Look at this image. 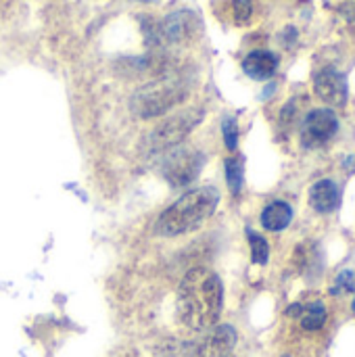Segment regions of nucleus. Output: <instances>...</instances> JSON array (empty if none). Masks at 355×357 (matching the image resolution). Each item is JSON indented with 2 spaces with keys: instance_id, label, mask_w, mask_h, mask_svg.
I'll use <instances>...</instances> for the list:
<instances>
[{
  "instance_id": "10",
  "label": "nucleus",
  "mask_w": 355,
  "mask_h": 357,
  "mask_svg": "<svg viewBox=\"0 0 355 357\" xmlns=\"http://www.w3.org/2000/svg\"><path fill=\"white\" fill-rule=\"evenodd\" d=\"M310 203L318 213H331L341 205V190L333 180H320L310 190Z\"/></svg>"
},
{
  "instance_id": "12",
  "label": "nucleus",
  "mask_w": 355,
  "mask_h": 357,
  "mask_svg": "<svg viewBox=\"0 0 355 357\" xmlns=\"http://www.w3.org/2000/svg\"><path fill=\"white\" fill-rule=\"evenodd\" d=\"M293 220V209L285 201H274L262 211V224L270 232H280L285 230Z\"/></svg>"
},
{
  "instance_id": "3",
  "label": "nucleus",
  "mask_w": 355,
  "mask_h": 357,
  "mask_svg": "<svg viewBox=\"0 0 355 357\" xmlns=\"http://www.w3.org/2000/svg\"><path fill=\"white\" fill-rule=\"evenodd\" d=\"M186 94L188 88L180 79H159L140 88L132 96L130 107L138 117L153 119L169 113L176 105H180L186 98Z\"/></svg>"
},
{
  "instance_id": "9",
  "label": "nucleus",
  "mask_w": 355,
  "mask_h": 357,
  "mask_svg": "<svg viewBox=\"0 0 355 357\" xmlns=\"http://www.w3.org/2000/svg\"><path fill=\"white\" fill-rule=\"evenodd\" d=\"M316 94L331 107L343 109L347 105V79L337 69H322L316 79Z\"/></svg>"
},
{
  "instance_id": "4",
  "label": "nucleus",
  "mask_w": 355,
  "mask_h": 357,
  "mask_svg": "<svg viewBox=\"0 0 355 357\" xmlns=\"http://www.w3.org/2000/svg\"><path fill=\"white\" fill-rule=\"evenodd\" d=\"M203 115L205 113L199 109H188V111H180V113L172 115L169 119H165L151 132L149 149L153 153H165V151L178 146L201 123Z\"/></svg>"
},
{
  "instance_id": "1",
  "label": "nucleus",
  "mask_w": 355,
  "mask_h": 357,
  "mask_svg": "<svg viewBox=\"0 0 355 357\" xmlns=\"http://www.w3.org/2000/svg\"><path fill=\"white\" fill-rule=\"evenodd\" d=\"M224 305V284L207 268L190 270L178 289V318L190 331H207L218 324Z\"/></svg>"
},
{
  "instance_id": "5",
  "label": "nucleus",
  "mask_w": 355,
  "mask_h": 357,
  "mask_svg": "<svg viewBox=\"0 0 355 357\" xmlns=\"http://www.w3.org/2000/svg\"><path fill=\"white\" fill-rule=\"evenodd\" d=\"M165 159L161 163V176L174 186L184 188L192 180H197L199 172L203 169L205 155L192 146H174L165 151Z\"/></svg>"
},
{
  "instance_id": "2",
  "label": "nucleus",
  "mask_w": 355,
  "mask_h": 357,
  "mask_svg": "<svg viewBox=\"0 0 355 357\" xmlns=\"http://www.w3.org/2000/svg\"><path fill=\"white\" fill-rule=\"evenodd\" d=\"M220 203V192L213 186H203L182 195L157 222V232L163 236H178L192 232L207 222Z\"/></svg>"
},
{
  "instance_id": "7",
  "label": "nucleus",
  "mask_w": 355,
  "mask_h": 357,
  "mask_svg": "<svg viewBox=\"0 0 355 357\" xmlns=\"http://www.w3.org/2000/svg\"><path fill=\"white\" fill-rule=\"evenodd\" d=\"M339 130L337 115L331 109H316L308 113L303 126H301V140L308 149L320 146L328 142Z\"/></svg>"
},
{
  "instance_id": "17",
  "label": "nucleus",
  "mask_w": 355,
  "mask_h": 357,
  "mask_svg": "<svg viewBox=\"0 0 355 357\" xmlns=\"http://www.w3.org/2000/svg\"><path fill=\"white\" fill-rule=\"evenodd\" d=\"M251 13H253L251 0H232V15H234V21L239 25L247 23L251 19Z\"/></svg>"
},
{
  "instance_id": "20",
  "label": "nucleus",
  "mask_w": 355,
  "mask_h": 357,
  "mask_svg": "<svg viewBox=\"0 0 355 357\" xmlns=\"http://www.w3.org/2000/svg\"><path fill=\"white\" fill-rule=\"evenodd\" d=\"M354 312H355V301H354Z\"/></svg>"
},
{
  "instance_id": "18",
  "label": "nucleus",
  "mask_w": 355,
  "mask_h": 357,
  "mask_svg": "<svg viewBox=\"0 0 355 357\" xmlns=\"http://www.w3.org/2000/svg\"><path fill=\"white\" fill-rule=\"evenodd\" d=\"M354 289H355V274L354 272H349V270H345V272H341V274H339V278H337V284H335L333 293L337 295L339 291H354Z\"/></svg>"
},
{
  "instance_id": "16",
  "label": "nucleus",
  "mask_w": 355,
  "mask_h": 357,
  "mask_svg": "<svg viewBox=\"0 0 355 357\" xmlns=\"http://www.w3.org/2000/svg\"><path fill=\"white\" fill-rule=\"evenodd\" d=\"M222 132H224V142H226L228 151H236V144H239V126H236V119L226 117L224 123H222Z\"/></svg>"
},
{
  "instance_id": "8",
  "label": "nucleus",
  "mask_w": 355,
  "mask_h": 357,
  "mask_svg": "<svg viewBox=\"0 0 355 357\" xmlns=\"http://www.w3.org/2000/svg\"><path fill=\"white\" fill-rule=\"evenodd\" d=\"M236 345V331L228 324L211 326L195 345V357H228Z\"/></svg>"
},
{
  "instance_id": "19",
  "label": "nucleus",
  "mask_w": 355,
  "mask_h": 357,
  "mask_svg": "<svg viewBox=\"0 0 355 357\" xmlns=\"http://www.w3.org/2000/svg\"><path fill=\"white\" fill-rule=\"evenodd\" d=\"M142 2H155V0H142Z\"/></svg>"
},
{
  "instance_id": "13",
  "label": "nucleus",
  "mask_w": 355,
  "mask_h": 357,
  "mask_svg": "<svg viewBox=\"0 0 355 357\" xmlns=\"http://www.w3.org/2000/svg\"><path fill=\"white\" fill-rule=\"evenodd\" d=\"M299 318H301V326L305 331H318L326 322V310H324V305L320 301H314V303L301 307Z\"/></svg>"
},
{
  "instance_id": "14",
  "label": "nucleus",
  "mask_w": 355,
  "mask_h": 357,
  "mask_svg": "<svg viewBox=\"0 0 355 357\" xmlns=\"http://www.w3.org/2000/svg\"><path fill=\"white\" fill-rule=\"evenodd\" d=\"M243 180H245L243 159H239V157L226 159V182H228L230 190L232 192H239L243 188Z\"/></svg>"
},
{
  "instance_id": "11",
  "label": "nucleus",
  "mask_w": 355,
  "mask_h": 357,
  "mask_svg": "<svg viewBox=\"0 0 355 357\" xmlns=\"http://www.w3.org/2000/svg\"><path fill=\"white\" fill-rule=\"evenodd\" d=\"M243 69L253 79H268L278 69V56L270 50H253L243 61Z\"/></svg>"
},
{
  "instance_id": "15",
  "label": "nucleus",
  "mask_w": 355,
  "mask_h": 357,
  "mask_svg": "<svg viewBox=\"0 0 355 357\" xmlns=\"http://www.w3.org/2000/svg\"><path fill=\"white\" fill-rule=\"evenodd\" d=\"M247 234H249V245H251V259H253L255 264H259V266L268 264L270 247H268L266 238L259 236V234H255L253 230H247Z\"/></svg>"
},
{
  "instance_id": "6",
  "label": "nucleus",
  "mask_w": 355,
  "mask_h": 357,
  "mask_svg": "<svg viewBox=\"0 0 355 357\" xmlns=\"http://www.w3.org/2000/svg\"><path fill=\"white\" fill-rule=\"evenodd\" d=\"M199 31V17L192 10H176L153 27V44H184Z\"/></svg>"
}]
</instances>
